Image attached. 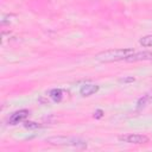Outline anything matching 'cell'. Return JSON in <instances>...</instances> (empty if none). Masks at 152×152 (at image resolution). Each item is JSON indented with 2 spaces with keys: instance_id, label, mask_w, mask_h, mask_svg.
Segmentation results:
<instances>
[{
  "instance_id": "6da1fadb",
  "label": "cell",
  "mask_w": 152,
  "mask_h": 152,
  "mask_svg": "<svg viewBox=\"0 0 152 152\" xmlns=\"http://www.w3.org/2000/svg\"><path fill=\"white\" fill-rule=\"evenodd\" d=\"M135 51L132 48H121V49H110L104 50L95 55V59L102 63L109 62H118V61H126L128 56L134 53Z\"/></svg>"
},
{
  "instance_id": "7a4b0ae2",
  "label": "cell",
  "mask_w": 152,
  "mask_h": 152,
  "mask_svg": "<svg viewBox=\"0 0 152 152\" xmlns=\"http://www.w3.org/2000/svg\"><path fill=\"white\" fill-rule=\"evenodd\" d=\"M46 142L50 145H58V146H77V147H86L87 141L81 139V138H75V137H64V135H58V137H51L46 139Z\"/></svg>"
},
{
  "instance_id": "3957f363",
  "label": "cell",
  "mask_w": 152,
  "mask_h": 152,
  "mask_svg": "<svg viewBox=\"0 0 152 152\" xmlns=\"http://www.w3.org/2000/svg\"><path fill=\"white\" fill-rule=\"evenodd\" d=\"M118 140L121 142H127V144H134V145H142L147 144L150 141L147 135L144 134H134V133H128V134H122L118 137Z\"/></svg>"
},
{
  "instance_id": "277c9868",
  "label": "cell",
  "mask_w": 152,
  "mask_h": 152,
  "mask_svg": "<svg viewBox=\"0 0 152 152\" xmlns=\"http://www.w3.org/2000/svg\"><path fill=\"white\" fill-rule=\"evenodd\" d=\"M28 114H30V112L27 109H19V110L11 114V116L8 118V124L14 126V125H18L20 122H24L27 119Z\"/></svg>"
},
{
  "instance_id": "5b68a950",
  "label": "cell",
  "mask_w": 152,
  "mask_h": 152,
  "mask_svg": "<svg viewBox=\"0 0 152 152\" xmlns=\"http://www.w3.org/2000/svg\"><path fill=\"white\" fill-rule=\"evenodd\" d=\"M127 62H139V61H152V52L151 51H141L134 52L126 58Z\"/></svg>"
},
{
  "instance_id": "8992f818",
  "label": "cell",
  "mask_w": 152,
  "mask_h": 152,
  "mask_svg": "<svg viewBox=\"0 0 152 152\" xmlns=\"http://www.w3.org/2000/svg\"><path fill=\"white\" fill-rule=\"evenodd\" d=\"M99 89H100V87L96 86V84L86 83V84H83V86L80 88V94H81L82 96H90V95L97 93Z\"/></svg>"
},
{
  "instance_id": "52a82bcc",
  "label": "cell",
  "mask_w": 152,
  "mask_h": 152,
  "mask_svg": "<svg viewBox=\"0 0 152 152\" xmlns=\"http://www.w3.org/2000/svg\"><path fill=\"white\" fill-rule=\"evenodd\" d=\"M49 96L51 97L52 101H55V102H59V101H62V99H63V90L59 89V88L51 89L50 93H49Z\"/></svg>"
},
{
  "instance_id": "ba28073f",
  "label": "cell",
  "mask_w": 152,
  "mask_h": 152,
  "mask_svg": "<svg viewBox=\"0 0 152 152\" xmlns=\"http://www.w3.org/2000/svg\"><path fill=\"white\" fill-rule=\"evenodd\" d=\"M139 44L144 48H152V34L144 36L139 39Z\"/></svg>"
},
{
  "instance_id": "9c48e42d",
  "label": "cell",
  "mask_w": 152,
  "mask_h": 152,
  "mask_svg": "<svg viewBox=\"0 0 152 152\" xmlns=\"http://www.w3.org/2000/svg\"><path fill=\"white\" fill-rule=\"evenodd\" d=\"M24 127L27 128V129H37V128L42 127V125L38 124V122H33V121H25L24 122Z\"/></svg>"
},
{
  "instance_id": "30bf717a",
  "label": "cell",
  "mask_w": 152,
  "mask_h": 152,
  "mask_svg": "<svg viewBox=\"0 0 152 152\" xmlns=\"http://www.w3.org/2000/svg\"><path fill=\"white\" fill-rule=\"evenodd\" d=\"M134 81H135V78H134L133 76H126V77H121V78L119 80V82H121V83H124V84L133 83Z\"/></svg>"
},
{
  "instance_id": "8fae6325",
  "label": "cell",
  "mask_w": 152,
  "mask_h": 152,
  "mask_svg": "<svg viewBox=\"0 0 152 152\" xmlns=\"http://www.w3.org/2000/svg\"><path fill=\"white\" fill-rule=\"evenodd\" d=\"M102 116H103V110L102 109H96L94 112V118L95 119H101Z\"/></svg>"
}]
</instances>
